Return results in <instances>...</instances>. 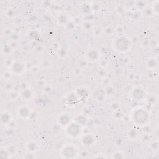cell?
Returning <instances> with one entry per match:
<instances>
[{
    "label": "cell",
    "mask_w": 159,
    "mask_h": 159,
    "mask_svg": "<svg viewBox=\"0 0 159 159\" xmlns=\"http://www.w3.org/2000/svg\"><path fill=\"white\" fill-rule=\"evenodd\" d=\"M11 115L7 111H4L1 113V121L3 124H6L10 122Z\"/></svg>",
    "instance_id": "cell-9"
},
{
    "label": "cell",
    "mask_w": 159,
    "mask_h": 159,
    "mask_svg": "<svg viewBox=\"0 0 159 159\" xmlns=\"http://www.w3.org/2000/svg\"><path fill=\"white\" fill-rule=\"evenodd\" d=\"M60 153L61 157L63 158H74L79 155L80 152L75 144L68 143L61 148Z\"/></svg>",
    "instance_id": "cell-2"
},
{
    "label": "cell",
    "mask_w": 159,
    "mask_h": 159,
    "mask_svg": "<svg viewBox=\"0 0 159 159\" xmlns=\"http://www.w3.org/2000/svg\"><path fill=\"white\" fill-rule=\"evenodd\" d=\"M139 135V132L135 129H131L128 133V135L131 139H135Z\"/></svg>",
    "instance_id": "cell-11"
},
{
    "label": "cell",
    "mask_w": 159,
    "mask_h": 159,
    "mask_svg": "<svg viewBox=\"0 0 159 159\" xmlns=\"http://www.w3.org/2000/svg\"><path fill=\"white\" fill-rule=\"evenodd\" d=\"M132 114V120L134 123L135 122L136 125H145L149 119L148 114L142 108H137L134 110Z\"/></svg>",
    "instance_id": "cell-1"
},
{
    "label": "cell",
    "mask_w": 159,
    "mask_h": 159,
    "mask_svg": "<svg viewBox=\"0 0 159 159\" xmlns=\"http://www.w3.org/2000/svg\"><path fill=\"white\" fill-rule=\"evenodd\" d=\"M30 115V108L27 106H19L17 109V116L23 120H27Z\"/></svg>",
    "instance_id": "cell-5"
},
{
    "label": "cell",
    "mask_w": 159,
    "mask_h": 159,
    "mask_svg": "<svg viewBox=\"0 0 159 159\" xmlns=\"http://www.w3.org/2000/svg\"><path fill=\"white\" fill-rule=\"evenodd\" d=\"M11 73L19 75L24 70V65L20 61H15L11 65Z\"/></svg>",
    "instance_id": "cell-7"
},
{
    "label": "cell",
    "mask_w": 159,
    "mask_h": 159,
    "mask_svg": "<svg viewBox=\"0 0 159 159\" xmlns=\"http://www.w3.org/2000/svg\"><path fill=\"white\" fill-rule=\"evenodd\" d=\"M33 96V94L29 89H25L24 91H22L21 93V96L22 98L24 100H30Z\"/></svg>",
    "instance_id": "cell-10"
},
{
    "label": "cell",
    "mask_w": 159,
    "mask_h": 159,
    "mask_svg": "<svg viewBox=\"0 0 159 159\" xmlns=\"http://www.w3.org/2000/svg\"><path fill=\"white\" fill-rule=\"evenodd\" d=\"M65 129L66 135L71 139H75L80 137L81 130V125L75 121L66 125Z\"/></svg>",
    "instance_id": "cell-3"
},
{
    "label": "cell",
    "mask_w": 159,
    "mask_h": 159,
    "mask_svg": "<svg viewBox=\"0 0 159 159\" xmlns=\"http://www.w3.org/2000/svg\"><path fill=\"white\" fill-rule=\"evenodd\" d=\"M81 144L86 147H91L93 146L96 142L94 136L92 134H85L80 137Z\"/></svg>",
    "instance_id": "cell-4"
},
{
    "label": "cell",
    "mask_w": 159,
    "mask_h": 159,
    "mask_svg": "<svg viewBox=\"0 0 159 159\" xmlns=\"http://www.w3.org/2000/svg\"><path fill=\"white\" fill-rule=\"evenodd\" d=\"M124 157V154L122 153L120 151H117L114 152L113 154H112V158H123Z\"/></svg>",
    "instance_id": "cell-12"
},
{
    "label": "cell",
    "mask_w": 159,
    "mask_h": 159,
    "mask_svg": "<svg viewBox=\"0 0 159 159\" xmlns=\"http://www.w3.org/2000/svg\"><path fill=\"white\" fill-rule=\"evenodd\" d=\"M70 114L68 112H63L58 115L57 118V121L58 125L61 127H66L68 125L71 121V116Z\"/></svg>",
    "instance_id": "cell-6"
},
{
    "label": "cell",
    "mask_w": 159,
    "mask_h": 159,
    "mask_svg": "<svg viewBox=\"0 0 159 159\" xmlns=\"http://www.w3.org/2000/svg\"><path fill=\"white\" fill-rule=\"evenodd\" d=\"M26 150L29 153H33L38 150V145L34 141L29 142L26 145Z\"/></svg>",
    "instance_id": "cell-8"
}]
</instances>
